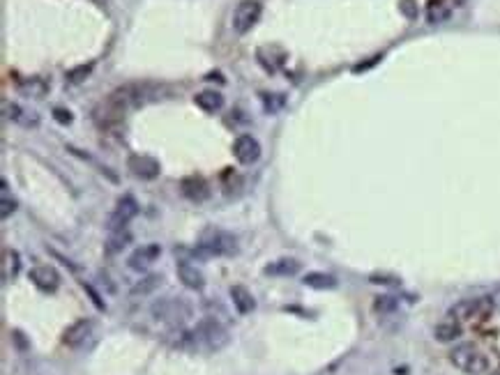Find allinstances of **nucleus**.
Instances as JSON below:
<instances>
[{
  "label": "nucleus",
  "mask_w": 500,
  "mask_h": 375,
  "mask_svg": "<svg viewBox=\"0 0 500 375\" xmlns=\"http://www.w3.org/2000/svg\"><path fill=\"white\" fill-rule=\"evenodd\" d=\"M302 283L307 285V288H316V290H332L337 288V279L332 274H323V272H309L305 274V279Z\"/></svg>",
  "instance_id": "5701e85b"
},
{
  "label": "nucleus",
  "mask_w": 500,
  "mask_h": 375,
  "mask_svg": "<svg viewBox=\"0 0 500 375\" xmlns=\"http://www.w3.org/2000/svg\"><path fill=\"white\" fill-rule=\"evenodd\" d=\"M0 207H3V210H0V219H9V214H14L16 210V201L9 196L7 180H3V189H0Z\"/></svg>",
  "instance_id": "bb28decb"
},
{
  "label": "nucleus",
  "mask_w": 500,
  "mask_h": 375,
  "mask_svg": "<svg viewBox=\"0 0 500 375\" xmlns=\"http://www.w3.org/2000/svg\"><path fill=\"white\" fill-rule=\"evenodd\" d=\"M462 322L459 320H454V318H449L447 315V320H443V322H438L436 324V329H434V337H436V341H440V343H452V341H457L459 337H462Z\"/></svg>",
  "instance_id": "6ab92c4d"
},
{
  "label": "nucleus",
  "mask_w": 500,
  "mask_h": 375,
  "mask_svg": "<svg viewBox=\"0 0 500 375\" xmlns=\"http://www.w3.org/2000/svg\"><path fill=\"white\" fill-rule=\"evenodd\" d=\"M83 288H85L88 292H90V297H93V304H95V307L100 309V311H104V309H106V304L102 302V297H100V295H97V292H95V290H93V288H90V285H88V283H83Z\"/></svg>",
  "instance_id": "2f4dec72"
},
{
  "label": "nucleus",
  "mask_w": 500,
  "mask_h": 375,
  "mask_svg": "<svg viewBox=\"0 0 500 375\" xmlns=\"http://www.w3.org/2000/svg\"><path fill=\"white\" fill-rule=\"evenodd\" d=\"M88 72H90V65H88V67H78V69H74V72L67 74V78H70V81H81V78H78V76H85Z\"/></svg>",
  "instance_id": "473e14b6"
},
{
  "label": "nucleus",
  "mask_w": 500,
  "mask_h": 375,
  "mask_svg": "<svg viewBox=\"0 0 500 375\" xmlns=\"http://www.w3.org/2000/svg\"><path fill=\"white\" fill-rule=\"evenodd\" d=\"M31 281L44 292H56L61 288V274L53 265H37L31 270Z\"/></svg>",
  "instance_id": "9b49d317"
},
{
  "label": "nucleus",
  "mask_w": 500,
  "mask_h": 375,
  "mask_svg": "<svg viewBox=\"0 0 500 375\" xmlns=\"http://www.w3.org/2000/svg\"><path fill=\"white\" fill-rule=\"evenodd\" d=\"M127 169L132 171L134 177H139V180H155V177L160 175L162 166H160V162L155 159V157L132 154L130 159H127Z\"/></svg>",
  "instance_id": "1a4fd4ad"
},
{
  "label": "nucleus",
  "mask_w": 500,
  "mask_h": 375,
  "mask_svg": "<svg viewBox=\"0 0 500 375\" xmlns=\"http://www.w3.org/2000/svg\"><path fill=\"white\" fill-rule=\"evenodd\" d=\"M399 279H390V276H371V283H383V285H395Z\"/></svg>",
  "instance_id": "72a5a7b5"
},
{
  "label": "nucleus",
  "mask_w": 500,
  "mask_h": 375,
  "mask_svg": "<svg viewBox=\"0 0 500 375\" xmlns=\"http://www.w3.org/2000/svg\"><path fill=\"white\" fill-rule=\"evenodd\" d=\"M229 292H231L233 307L240 315H247V313H251L254 309H256V300H254V295L244 288V285H231Z\"/></svg>",
  "instance_id": "dca6fc26"
},
{
  "label": "nucleus",
  "mask_w": 500,
  "mask_h": 375,
  "mask_svg": "<svg viewBox=\"0 0 500 375\" xmlns=\"http://www.w3.org/2000/svg\"><path fill=\"white\" fill-rule=\"evenodd\" d=\"M449 361H452L454 369L466 375H482L489 371V357L473 343H459L449 352Z\"/></svg>",
  "instance_id": "20e7f679"
},
{
  "label": "nucleus",
  "mask_w": 500,
  "mask_h": 375,
  "mask_svg": "<svg viewBox=\"0 0 500 375\" xmlns=\"http://www.w3.org/2000/svg\"><path fill=\"white\" fill-rule=\"evenodd\" d=\"M93 327L95 324L90 318H81V320L72 322L70 327L63 332V343L67 345V348H78V345H83L85 339L93 334Z\"/></svg>",
  "instance_id": "ddd939ff"
},
{
  "label": "nucleus",
  "mask_w": 500,
  "mask_h": 375,
  "mask_svg": "<svg viewBox=\"0 0 500 375\" xmlns=\"http://www.w3.org/2000/svg\"><path fill=\"white\" fill-rule=\"evenodd\" d=\"M180 189H182V194L187 196L189 201H205L210 196V189H208V184H205V180L203 177H196V175H192V177H184L182 180V184H180Z\"/></svg>",
  "instance_id": "f3484780"
},
{
  "label": "nucleus",
  "mask_w": 500,
  "mask_h": 375,
  "mask_svg": "<svg viewBox=\"0 0 500 375\" xmlns=\"http://www.w3.org/2000/svg\"><path fill=\"white\" fill-rule=\"evenodd\" d=\"M233 157L238 159L242 166L256 164L261 159V143L254 138L251 134H240L233 141Z\"/></svg>",
  "instance_id": "6e6552de"
},
{
  "label": "nucleus",
  "mask_w": 500,
  "mask_h": 375,
  "mask_svg": "<svg viewBox=\"0 0 500 375\" xmlns=\"http://www.w3.org/2000/svg\"><path fill=\"white\" fill-rule=\"evenodd\" d=\"M256 58L268 72H277V69L286 63V53H283L279 46H263V48H259Z\"/></svg>",
  "instance_id": "a211bd4d"
},
{
  "label": "nucleus",
  "mask_w": 500,
  "mask_h": 375,
  "mask_svg": "<svg viewBox=\"0 0 500 375\" xmlns=\"http://www.w3.org/2000/svg\"><path fill=\"white\" fill-rule=\"evenodd\" d=\"M19 93L26 95V97H35V100H39V97H44L48 93V83L44 81L42 76L26 78L24 83H19Z\"/></svg>",
  "instance_id": "b1692460"
},
{
  "label": "nucleus",
  "mask_w": 500,
  "mask_h": 375,
  "mask_svg": "<svg viewBox=\"0 0 500 375\" xmlns=\"http://www.w3.org/2000/svg\"><path fill=\"white\" fill-rule=\"evenodd\" d=\"M19 272H21V253L16 249H3V260H0V276L3 281H14Z\"/></svg>",
  "instance_id": "2eb2a0df"
},
{
  "label": "nucleus",
  "mask_w": 500,
  "mask_h": 375,
  "mask_svg": "<svg viewBox=\"0 0 500 375\" xmlns=\"http://www.w3.org/2000/svg\"><path fill=\"white\" fill-rule=\"evenodd\" d=\"M136 214H139V203H136V199L134 196H123V199H118L109 221H106V231L109 233L127 231V226H130V221Z\"/></svg>",
  "instance_id": "0eeeda50"
},
{
  "label": "nucleus",
  "mask_w": 500,
  "mask_h": 375,
  "mask_svg": "<svg viewBox=\"0 0 500 375\" xmlns=\"http://www.w3.org/2000/svg\"><path fill=\"white\" fill-rule=\"evenodd\" d=\"M53 115H56V120L61 122V125H70L72 122V113L70 111H63V108H56Z\"/></svg>",
  "instance_id": "7c9ffc66"
},
{
  "label": "nucleus",
  "mask_w": 500,
  "mask_h": 375,
  "mask_svg": "<svg viewBox=\"0 0 500 375\" xmlns=\"http://www.w3.org/2000/svg\"><path fill=\"white\" fill-rule=\"evenodd\" d=\"M401 14H406L408 19H417V5L413 0H401Z\"/></svg>",
  "instance_id": "c756f323"
},
{
  "label": "nucleus",
  "mask_w": 500,
  "mask_h": 375,
  "mask_svg": "<svg viewBox=\"0 0 500 375\" xmlns=\"http://www.w3.org/2000/svg\"><path fill=\"white\" fill-rule=\"evenodd\" d=\"M494 375H500V369H498V371H496V373H494Z\"/></svg>",
  "instance_id": "f704fd0d"
},
{
  "label": "nucleus",
  "mask_w": 500,
  "mask_h": 375,
  "mask_svg": "<svg viewBox=\"0 0 500 375\" xmlns=\"http://www.w3.org/2000/svg\"><path fill=\"white\" fill-rule=\"evenodd\" d=\"M150 315L157 322H164V324H169V327H180V324L192 320L194 307L182 297H162L152 302Z\"/></svg>",
  "instance_id": "7ed1b4c3"
},
{
  "label": "nucleus",
  "mask_w": 500,
  "mask_h": 375,
  "mask_svg": "<svg viewBox=\"0 0 500 375\" xmlns=\"http://www.w3.org/2000/svg\"><path fill=\"white\" fill-rule=\"evenodd\" d=\"M233 253H238V238L222 228L203 231L199 244L194 249L196 258H222V255H233Z\"/></svg>",
  "instance_id": "f257e3e1"
},
{
  "label": "nucleus",
  "mask_w": 500,
  "mask_h": 375,
  "mask_svg": "<svg viewBox=\"0 0 500 375\" xmlns=\"http://www.w3.org/2000/svg\"><path fill=\"white\" fill-rule=\"evenodd\" d=\"M494 307H496L494 297H468V300H459L457 304H452L447 315L459 322L482 320L494 311Z\"/></svg>",
  "instance_id": "39448f33"
},
{
  "label": "nucleus",
  "mask_w": 500,
  "mask_h": 375,
  "mask_svg": "<svg viewBox=\"0 0 500 375\" xmlns=\"http://www.w3.org/2000/svg\"><path fill=\"white\" fill-rule=\"evenodd\" d=\"M175 272H178V279H180V283L184 285V288H189V290H203L205 288V274L196 268V265H192V260H178V265H175Z\"/></svg>",
  "instance_id": "f8f14e48"
},
{
  "label": "nucleus",
  "mask_w": 500,
  "mask_h": 375,
  "mask_svg": "<svg viewBox=\"0 0 500 375\" xmlns=\"http://www.w3.org/2000/svg\"><path fill=\"white\" fill-rule=\"evenodd\" d=\"M261 14H263V5L259 0H242V3L233 9L231 28L238 35H247L251 28L259 23Z\"/></svg>",
  "instance_id": "423d86ee"
},
{
  "label": "nucleus",
  "mask_w": 500,
  "mask_h": 375,
  "mask_svg": "<svg viewBox=\"0 0 500 375\" xmlns=\"http://www.w3.org/2000/svg\"><path fill=\"white\" fill-rule=\"evenodd\" d=\"M3 113L7 120H12L14 125H21V127H37L39 125V115L28 111V108L19 106L14 102H3Z\"/></svg>",
  "instance_id": "4468645a"
},
{
  "label": "nucleus",
  "mask_w": 500,
  "mask_h": 375,
  "mask_svg": "<svg viewBox=\"0 0 500 375\" xmlns=\"http://www.w3.org/2000/svg\"><path fill=\"white\" fill-rule=\"evenodd\" d=\"M162 281H164V276H162V274H150V276H145L143 281L136 283L134 288L130 290V295H132V297H139V295H141V297H143V295H150L152 290L160 288Z\"/></svg>",
  "instance_id": "393cba45"
},
{
  "label": "nucleus",
  "mask_w": 500,
  "mask_h": 375,
  "mask_svg": "<svg viewBox=\"0 0 500 375\" xmlns=\"http://www.w3.org/2000/svg\"><path fill=\"white\" fill-rule=\"evenodd\" d=\"M194 104L205 113H217V111H222V106H224V95L217 93V90H203V93H199L194 97Z\"/></svg>",
  "instance_id": "aec40b11"
},
{
  "label": "nucleus",
  "mask_w": 500,
  "mask_h": 375,
  "mask_svg": "<svg viewBox=\"0 0 500 375\" xmlns=\"http://www.w3.org/2000/svg\"><path fill=\"white\" fill-rule=\"evenodd\" d=\"M130 233L127 231H118V233H109V240H106V253L113 255V253H120L127 244H130Z\"/></svg>",
  "instance_id": "a878e982"
},
{
  "label": "nucleus",
  "mask_w": 500,
  "mask_h": 375,
  "mask_svg": "<svg viewBox=\"0 0 500 375\" xmlns=\"http://www.w3.org/2000/svg\"><path fill=\"white\" fill-rule=\"evenodd\" d=\"M397 309H399V302H397V297H392V295H383V297H376V302H374L376 313L387 315V313H395Z\"/></svg>",
  "instance_id": "c85d7f7f"
},
{
  "label": "nucleus",
  "mask_w": 500,
  "mask_h": 375,
  "mask_svg": "<svg viewBox=\"0 0 500 375\" xmlns=\"http://www.w3.org/2000/svg\"><path fill=\"white\" fill-rule=\"evenodd\" d=\"M162 255V246L160 244H141L139 249H136L130 258H127V268L134 270V272H143L148 270L152 263H157V258Z\"/></svg>",
  "instance_id": "9d476101"
},
{
  "label": "nucleus",
  "mask_w": 500,
  "mask_h": 375,
  "mask_svg": "<svg viewBox=\"0 0 500 375\" xmlns=\"http://www.w3.org/2000/svg\"><path fill=\"white\" fill-rule=\"evenodd\" d=\"M261 102H263V108H266L268 113H277L283 108V104H286V97H283L281 93H263L261 95Z\"/></svg>",
  "instance_id": "cd10ccee"
},
{
  "label": "nucleus",
  "mask_w": 500,
  "mask_h": 375,
  "mask_svg": "<svg viewBox=\"0 0 500 375\" xmlns=\"http://www.w3.org/2000/svg\"><path fill=\"white\" fill-rule=\"evenodd\" d=\"M302 265L296 258H279V260H272L270 265L263 268V272L270 274V276H296L300 272Z\"/></svg>",
  "instance_id": "412c9836"
},
{
  "label": "nucleus",
  "mask_w": 500,
  "mask_h": 375,
  "mask_svg": "<svg viewBox=\"0 0 500 375\" xmlns=\"http://www.w3.org/2000/svg\"><path fill=\"white\" fill-rule=\"evenodd\" d=\"M449 12H452V7L447 5V0H429L427 3V9H425V14H427V21L429 23H443L445 19L449 16Z\"/></svg>",
  "instance_id": "4be33fe9"
},
{
  "label": "nucleus",
  "mask_w": 500,
  "mask_h": 375,
  "mask_svg": "<svg viewBox=\"0 0 500 375\" xmlns=\"http://www.w3.org/2000/svg\"><path fill=\"white\" fill-rule=\"evenodd\" d=\"M187 339L192 341L194 348L205 350V352H217L224 345L229 343V329L217 318H203L196 322V327L187 334Z\"/></svg>",
  "instance_id": "f03ea898"
}]
</instances>
